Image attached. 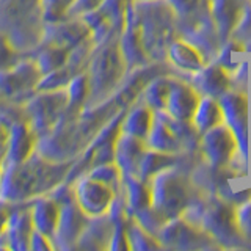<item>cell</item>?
Segmentation results:
<instances>
[{
  "instance_id": "26",
  "label": "cell",
  "mask_w": 251,
  "mask_h": 251,
  "mask_svg": "<svg viewBox=\"0 0 251 251\" xmlns=\"http://www.w3.org/2000/svg\"><path fill=\"white\" fill-rule=\"evenodd\" d=\"M126 232H127L129 247L132 250H152L162 247L159 239H155L151 232H148L133 217H127Z\"/></svg>"
},
{
  "instance_id": "17",
  "label": "cell",
  "mask_w": 251,
  "mask_h": 251,
  "mask_svg": "<svg viewBox=\"0 0 251 251\" xmlns=\"http://www.w3.org/2000/svg\"><path fill=\"white\" fill-rule=\"evenodd\" d=\"M30 210L35 231L52 239L60 220V202L55 201L50 195H43L30 201Z\"/></svg>"
},
{
  "instance_id": "3",
  "label": "cell",
  "mask_w": 251,
  "mask_h": 251,
  "mask_svg": "<svg viewBox=\"0 0 251 251\" xmlns=\"http://www.w3.org/2000/svg\"><path fill=\"white\" fill-rule=\"evenodd\" d=\"M151 188V207L165 220L182 215L190 204L188 185L179 171L165 168L148 180Z\"/></svg>"
},
{
  "instance_id": "8",
  "label": "cell",
  "mask_w": 251,
  "mask_h": 251,
  "mask_svg": "<svg viewBox=\"0 0 251 251\" xmlns=\"http://www.w3.org/2000/svg\"><path fill=\"white\" fill-rule=\"evenodd\" d=\"M223 108V123L232 130L237 138L240 154L248 157V100L247 94L229 90L220 98Z\"/></svg>"
},
{
  "instance_id": "2",
  "label": "cell",
  "mask_w": 251,
  "mask_h": 251,
  "mask_svg": "<svg viewBox=\"0 0 251 251\" xmlns=\"http://www.w3.org/2000/svg\"><path fill=\"white\" fill-rule=\"evenodd\" d=\"M100 46L102 49L93 53L88 68H86L90 80V98L85 107L104 102V99L116 88L124 71L127 69L120 46L110 41Z\"/></svg>"
},
{
  "instance_id": "1",
  "label": "cell",
  "mask_w": 251,
  "mask_h": 251,
  "mask_svg": "<svg viewBox=\"0 0 251 251\" xmlns=\"http://www.w3.org/2000/svg\"><path fill=\"white\" fill-rule=\"evenodd\" d=\"M73 163L52 162L39 152L21 163H2L0 200L11 204L30 202L38 196L49 195L68 179Z\"/></svg>"
},
{
  "instance_id": "36",
  "label": "cell",
  "mask_w": 251,
  "mask_h": 251,
  "mask_svg": "<svg viewBox=\"0 0 251 251\" xmlns=\"http://www.w3.org/2000/svg\"><path fill=\"white\" fill-rule=\"evenodd\" d=\"M13 207H14V204L0 200V235H2L6 231L8 222H10V217H11V212H13Z\"/></svg>"
},
{
  "instance_id": "7",
  "label": "cell",
  "mask_w": 251,
  "mask_h": 251,
  "mask_svg": "<svg viewBox=\"0 0 251 251\" xmlns=\"http://www.w3.org/2000/svg\"><path fill=\"white\" fill-rule=\"evenodd\" d=\"M201 151L210 167L222 168L226 165H231L234 157L237 155L239 143L232 130L225 123L215 126L210 130L202 133Z\"/></svg>"
},
{
  "instance_id": "29",
  "label": "cell",
  "mask_w": 251,
  "mask_h": 251,
  "mask_svg": "<svg viewBox=\"0 0 251 251\" xmlns=\"http://www.w3.org/2000/svg\"><path fill=\"white\" fill-rule=\"evenodd\" d=\"M74 0H41V14L44 24L58 22L68 18V11Z\"/></svg>"
},
{
  "instance_id": "16",
  "label": "cell",
  "mask_w": 251,
  "mask_h": 251,
  "mask_svg": "<svg viewBox=\"0 0 251 251\" xmlns=\"http://www.w3.org/2000/svg\"><path fill=\"white\" fill-rule=\"evenodd\" d=\"M33 231L35 226L33 220H31L30 202L14 204L5 231L10 250H30V239Z\"/></svg>"
},
{
  "instance_id": "28",
  "label": "cell",
  "mask_w": 251,
  "mask_h": 251,
  "mask_svg": "<svg viewBox=\"0 0 251 251\" xmlns=\"http://www.w3.org/2000/svg\"><path fill=\"white\" fill-rule=\"evenodd\" d=\"M243 50H245V47H243L242 41H239V39H231L229 43H226L222 49L218 50L215 63H218L220 66L225 68L227 73H232V71L242 63L240 57Z\"/></svg>"
},
{
  "instance_id": "15",
  "label": "cell",
  "mask_w": 251,
  "mask_h": 251,
  "mask_svg": "<svg viewBox=\"0 0 251 251\" xmlns=\"http://www.w3.org/2000/svg\"><path fill=\"white\" fill-rule=\"evenodd\" d=\"M148 149L146 141L127 133H120L115 143V163L121 170L123 176H138L140 163Z\"/></svg>"
},
{
  "instance_id": "30",
  "label": "cell",
  "mask_w": 251,
  "mask_h": 251,
  "mask_svg": "<svg viewBox=\"0 0 251 251\" xmlns=\"http://www.w3.org/2000/svg\"><path fill=\"white\" fill-rule=\"evenodd\" d=\"M28 53L19 50L8 36L0 33V73L13 68L16 63H19L24 57H27Z\"/></svg>"
},
{
  "instance_id": "34",
  "label": "cell",
  "mask_w": 251,
  "mask_h": 251,
  "mask_svg": "<svg viewBox=\"0 0 251 251\" xmlns=\"http://www.w3.org/2000/svg\"><path fill=\"white\" fill-rule=\"evenodd\" d=\"M10 137H11V123L0 115V160L3 162L8 145H10Z\"/></svg>"
},
{
  "instance_id": "31",
  "label": "cell",
  "mask_w": 251,
  "mask_h": 251,
  "mask_svg": "<svg viewBox=\"0 0 251 251\" xmlns=\"http://www.w3.org/2000/svg\"><path fill=\"white\" fill-rule=\"evenodd\" d=\"M235 222L242 237L251 242V196L235 207Z\"/></svg>"
},
{
  "instance_id": "32",
  "label": "cell",
  "mask_w": 251,
  "mask_h": 251,
  "mask_svg": "<svg viewBox=\"0 0 251 251\" xmlns=\"http://www.w3.org/2000/svg\"><path fill=\"white\" fill-rule=\"evenodd\" d=\"M105 0H74L68 11V18H83L93 11L99 10Z\"/></svg>"
},
{
  "instance_id": "19",
  "label": "cell",
  "mask_w": 251,
  "mask_h": 251,
  "mask_svg": "<svg viewBox=\"0 0 251 251\" xmlns=\"http://www.w3.org/2000/svg\"><path fill=\"white\" fill-rule=\"evenodd\" d=\"M243 0H210V11L214 14L220 38L226 39L237 27L243 13Z\"/></svg>"
},
{
  "instance_id": "5",
  "label": "cell",
  "mask_w": 251,
  "mask_h": 251,
  "mask_svg": "<svg viewBox=\"0 0 251 251\" xmlns=\"http://www.w3.org/2000/svg\"><path fill=\"white\" fill-rule=\"evenodd\" d=\"M41 78V69L28 53L13 68L0 73V99L3 104L22 105L38 91Z\"/></svg>"
},
{
  "instance_id": "11",
  "label": "cell",
  "mask_w": 251,
  "mask_h": 251,
  "mask_svg": "<svg viewBox=\"0 0 251 251\" xmlns=\"http://www.w3.org/2000/svg\"><path fill=\"white\" fill-rule=\"evenodd\" d=\"M38 133L31 129V126L25 120V116L11 121V137L8 151L3 159V165L21 163L30 159L38 149Z\"/></svg>"
},
{
  "instance_id": "21",
  "label": "cell",
  "mask_w": 251,
  "mask_h": 251,
  "mask_svg": "<svg viewBox=\"0 0 251 251\" xmlns=\"http://www.w3.org/2000/svg\"><path fill=\"white\" fill-rule=\"evenodd\" d=\"M168 60L185 73H196L204 66V57L196 47L187 39H176L168 46L167 50Z\"/></svg>"
},
{
  "instance_id": "20",
  "label": "cell",
  "mask_w": 251,
  "mask_h": 251,
  "mask_svg": "<svg viewBox=\"0 0 251 251\" xmlns=\"http://www.w3.org/2000/svg\"><path fill=\"white\" fill-rule=\"evenodd\" d=\"M123 190L127 217H135L138 212L151 207V188L146 180L138 176H124Z\"/></svg>"
},
{
  "instance_id": "18",
  "label": "cell",
  "mask_w": 251,
  "mask_h": 251,
  "mask_svg": "<svg viewBox=\"0 0 251 251\" xmlns=\"http://www.w3.org/2000/svg\"><path fill=\"white\" fill-rule=\"evenodd\" d=\"M146 146L154 151L173 154L180 149V140L173 130L168 121V113L165 110H157L154 112V121L151 130L148 133Z\"/></svg>"
},
{
  "instance_id": "22",
  "label": "cell",
  "mask_w": 251,
  "mask_h": 251,
  "mask_svg": "<svg viewBox=\"0 0 251 251\" xmlns=\"http://www.w3.org/2000/svg\"><path fill=\"white\" fill-rule=\"evenodd\" d=\"M152 121L154 110L146 105L145 102H140V104L133 105L127 113H124L121 121V133H127V135L146 141Z\"/></svg>"
},
{
  "instance_id": "37",
  "label": "cell",
  "mask_w": 251,
  "mask_h": 251,
  "mask_svg": "<svg viewBox=\"0 0 251 251\" xmlns=\"http://www.w3.org/2000/svg\"><path fill=\"white\" fill-rule=\"evenodd\" d=\"M0 175H2V160H0Z\"/></svg>"
},
{
  "instance_id": "24",
  "label": "cell",
  "mask_w": 251,
  "mask_h": 251,
  "mask_svg": "<svg viewBox=\"0 0 251 251\" xmlns=\"http://www.w3.org/2000/svg\"><path fill=\"white\" fill-rule=\"evenodd\" d=\"M69 52L71 50L63 49V47H58V46L39 44L30 55H31V58L36 61L38 68L41 69L43 75H46L52 73V71H57L65 66L69 58Z\"/></svg>"
},
{
  "instance_id": "9",
  "label": "cell",
  "mask_w": 251,
  "mask_h": 251,
  "mask_svg": "<svg viewBox=\"0 0 251 251\" xmlns=\"http://www.w3.org/2000/svg\"><path fill=\"white\" fill-rule=\"evenodd\" d=\"M60 220L52 242L55 248H75L83 231L90 223V217L77 206L75 200L60 204Z\"/></svg>"
},
{
  "instance_id": "4",
  "label": "cell",
  "mask_w": 251,
  "mask_h": 251,
  "mask_svg": "<svg viewBox=\"0 0 251 251\" xmlns=\"http://www.w3.org/2000/svg\"><path fill=\"white\" fill-rule=\"evenodd\" d=\"M21 107L31 129L38 133V137H43L47 132H50L69 112L66 88L36 91Z\"/></svg>"
},
{
  "instance_id": "27",
  "label": "cell",
  "mask_w": 251,
  "mask_h": 251,
  "mask_svg": "<svg viewBox=\"0 0 251 251\" xmlns=\"http://www.w3.org/2000/svg\"><path fill=\"white\" fill-rule=\"evenodd\" d=\"M170 94V78L167 77H157L149 82L143 90L145 104L151 107L154 112L157 110H165L167 107Z\"/></svg>"
},
{
  "instance_id": "10",
  "label": "cell",
  "mask_w": 251,
  "mask_h": 251,
  "mask_svg": "<svg viewBox=\"0 0 251 251\" xmlns=\"http://www.w3.org/2000/svg\"><path fill=\"white\" fill-rule=\"evenodd\" d=\"M90 36V27L82 18H66L58 22L44 24L41 44H52L73 50Z\"/></svg>"
},
{
  "instance_id": "35",
  "label": "cell",
  "mask_w": 251,
  "mask_h": 251,
  "mask_svg": "<svg viewBox=\"0 0 251 251\" xmlns=\"http://www.w3.org/2000/svg\"><path fill=\"white\" fill-rule=\"evenodd\" d=\"M55 248L53 247V242L50 237H47V235L38 232V231H33L31 234V239H30V250H52Z\"/></svg>"
},
{
  "instance_id": "12",
  "label": "cell",
  "mask_w": 251,
  "mask_h": 251,
  "mask_svg": "<svg viewBox=\"0 0 251 251\" xmlns=\"http://www.w3.org/2000/svg\"><path fill=\"white\" fill-rule=\"evenodd\" d=\"M209 235L201 227L188 223L185 218L176 217L168 220L162 226V229L157 234L160 245L173 247V248H192L198 247L202 239H207Z\"/></svg>"
},
{
  "instance_id": "13",
  "label": "cell",
  "mask_w": 251,
  "mask_h": 251,
  "mask_svg": "<svg viewBox=\"0 0 251 251\" xmlns=\"http://www.w3.org/2000/svg\"><path fill=\"white\" fill-rule=\"evenodd\" d=\"M200 98L201 96L198 94V91L190 83L176 80V78H170V94L165 112L177 121L190 123L196 105L200 102Z\"/></svg>"
},
{
  "instance_id": "6",
  "label": "cell",
  "mask_w": 251,
  "mask_h": 251,
  "mask_svg": "<svg viewBox=\"0 0 251 251\" xmlns=\"http://www.w3.org/2000/svg\"><path fill=\"white\" fill-rule=\"evenodd\" d=\"M73 184L74 200L90 218L107 215L116 198V192L107 184L94 179L88 173L78 176Z\"/></svg>"
},
{
  "instance_id": "23",
  "label": "cell",
  "mask_w": 251,
  "mask_h": 251,
  "mask_svg": "<svg viewBox=\"0 0 251 251\" xmlns=\"http://www.w3.org/2000/svg\"><path fill=\"white\" fill-rule=\"evenodd\" d=\"M192 126L198 133H202L210 130L215 126L223 123V108L220 100L217 98H210V96H201L196 110L192 116Z\"/></svg>"
},
{
  "instance_id": "14",
  "label": "cell",
  "mask_w": 251,
  "mask_h": 251,
  "mask_svg": "<svg viewBox=\"0 0 251 251\" xmlns=\"http://www.w3.org/2000/svg\"><path fill=\"white\" fill-rule=\"evenodd\" d=\"M231 73H227L218 63L202 66L200 71L193 73L190 85L198 91L200 96L222 98L225 93L231 90Z\"/></svg>"
},
{
  "instance_id": "33",
  "label": "cell",
  "mask_w": 251,
  "mask_h": 251,
  "mask_svg": "<svg viewBox=\"0 0 251 251\" xmlns=\"http://www.w3.org/2000/svg\"><path fill=\"white\" fill-rule=\"evenodd\" d=\"M173 11L180 16H190L200 6V0H167Z\"/></svg>"
},
{
  "instance_id": "25",
  "label": "cell",
  "mask_w": 251,
  "mask_h": 251,
  "mask_svg": "<svg viewBox=\"0 0 251 251\" xmlns=\"http://www.w3.org/2000/svg\"><path fill=\"white\" fill-rule=\"evenodd\" d=\"M175 159L171 157V154L167 152H160V151H154V149H146L143 154V159L140 163V170H138V177L148 180L151 179L154 175L160 173L165 168H170Z\"/></svg>"
}]
</instances>
